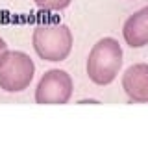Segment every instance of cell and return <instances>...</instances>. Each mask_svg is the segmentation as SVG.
Listing matches in <instances>:
<instances>
[{
	"instance_id": "5b68a950",
	"label": "cell",
	"mask_w": 148,
	"mask_h": 148,
	"mask_svg": "<svg viewBox=\"0 0 148 148\" xmlns=\"http://www.w3.org/2000/svg\"><path fill=\"white\" fill-rule=\"evenodd\" d=\"M122 89L137 104L148 102V63H135L122 74Z\"/></svg>"
},
{
	"instance_id": "7a4b0ae2",
	"label": "cell",
	"mask_w": 148,
	"mask_h": 148,
	"mask_svg": "<svg viewBox=\"0 0 148 148\" xmlns=\"http://www.w3.org/2000/svg\"><path fill=\"white\" fill-rule=\"evenodd\" d=\"M72 32L67 24L59 22H46V24H37L32 35V45H34L35 54L43 61H63L69 58L72 50Z\"/></svg>"
},
{
	"instance_id": "277c9868",
	"label": "cell",
	"mask_w": 148,
	"mask_h": 148,
	"mask_svg": "<svg viewBox=\"0 0 148 148\" xmlns=\"http://www.w3.org/2000/svg\"><path fill=\"white\" fill-rule=\"evenodd\" d=\"M72 91L71 74L61 69H50L41 76L35 87V102L41 106H61L71 100Z\"/></svg>"
},
{
	"instance_id": "6da1fadb",
	"label": "cell",
	"mask_w": 148,
	"mask_h": 148,
	"mask_svg": "<svg viewBox=\"0 0 148 148\" xmlns=\"http://www.w3.org/2000/svg\"><path fill=\"white\" fill-rule=\"evenodd\" d=\"M122 67V46L113 37H104L92 45L85 63L87 76L96 85H109Z\"/></svg>"
},
{
	"instance_id": "52a82bcc",
	"label": "cell",
	"mask_w": 148,
	"mask_h": 148,
	"mask_svg": "<svg viewBox=\"0 0 148 148\" xmlns=\"http://www.w3.org/2000/svg\"><path fill=\"white\" fill-rule=\"evenodd\" d=\"M37 8L45 9V11H61V9L69 8L72 0H34Z\"/></svg>"
},
{
	"instance_id": "3957f363",
	"label": "cell",
	"mask_w": 148,
	"mask_h": 148,
	"mask_svg": "<svg viewBox=\"0 0 148 148\" xmlns=\"http://www.w3.org/2000/svg\"><path fill=\"white\" fill-rule=\"evenodd\" d=\"M35 74V63L26 52L6 50L0 56V89L21 92L30 87Z\"/></svg>"
},
{
	"instance_id": "8992f818",
	"label": "cell",
	"mask_w": 148,
	"mask_h": 148,
	"mask_svg": "<svg viewBox=\"0 0 148 148\" xmlns=\"http://www.w3.org/2000/svg\"><path fill=\"white\" fill-rule=\"evenodd\" d=\"M122 37L132 48H143L148 45V6L126 18L122 26Z\"/></svg>"
},
{
	"instance_id": "ba28073f",
	"label": "cell",
	"mask_w": 148,
	"mask_h": 148,
	"mask_svg": "<svg viewBox=\"0 0 148 148\" xmlns=\"http://www.w3.org/2000/svg\"><path fill=\"white\" fill-rule=\"evenodd\" d=\"M6 50H8V45H6V41H4L2 37H0V56L6 52Z\"/></svg>"
}]
</instances>
